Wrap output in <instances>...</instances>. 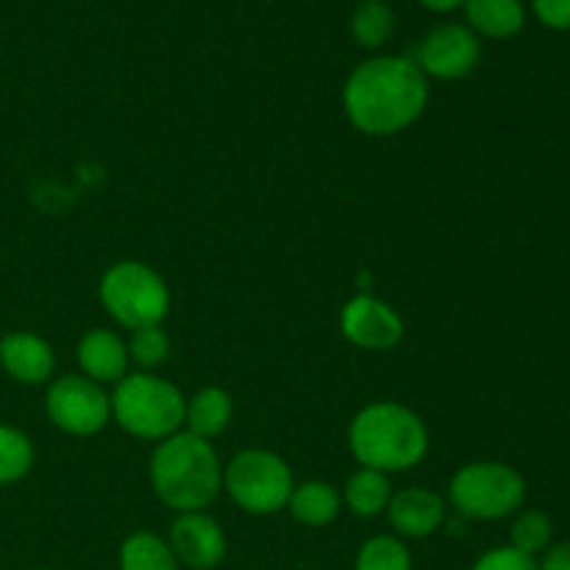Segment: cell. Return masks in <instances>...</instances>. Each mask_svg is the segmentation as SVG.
<instances>
[{"mask_svg": "<svg viewBox=\"0 0 570 570\" xmlns=\"http://www.w3.org/2000/svg\"><path fill=\"white\" fill-rule=\"evenodd\" d=\"M0 365L14 382L42 384L53 376L56 356L48 340L33 332H11L0 340Z\"/></svg>", "mask_w": 570, "mask_h": 570, "instance_id": "obj_13", "label": "cell"}, {"mask_svg": "<svg viewBox=\"0 0 570 570\" xmlns=\"http://www.w3.org/2000/svg\"><path fill=\"white\" fill-rule=\"evenodd\" d=\"M293 488V471L273 451H239L223 465V490L248 515H276L287 510Z\"/></svg>", "mask_w": 570, "mask_h": 570, "instance_id": "obj_7", "label": "cell"}, {"mask_svg": "<svg viewBox=\"0 0 570 570\" xmlns=\"http://www.w3.org/2000/svg\"><path fill=\"white\" fill-rule=\"evenodd\" d=\"M178 566L189 570H212L226 560V532L206 512H178L167 534Z\"/></svg>", "mask_w": 570, "mask_h": 570, "instance_id": "obj_11", "label": "cell"}, {"mask_svg": "<svg viewBox=\"0 0 570 570\" xmlns=\"http://www.w3.org/2000/svg\"><path fill=\"white\" fill-rule=\"evenodd\" d=\"M426 104L429 78L410 56H373L345 78V115L367 137L404 131L426 111Z\"/></svg>", "mask_w": 570, "mask_h": 570, "instance_id": "obj_1", "label": "cell"}, {"mask_svg": "<svg viewBox=\"0 0 570 570\" xmlns=\"http://www.w3.org/2000/svg\"><path fill=\"white\" fill-rule=\"evenodd\" d=\"M167 356H170V337H167L161 326L137 328L131 340H128V360L142 367L145 373L165 365Z\"/></svg>", "mask_w": 570, "mask_h": 570, "instance_id": "obj_24", "label": "cell"}, {"mask_svg": "<svg viewBox=\"0 0 570 570\" xmlns=\"http://www.w3.org/2000/svg\"><path fill=\"white\" fill-rule=\"evenodd\" d=\"M348 449L362 468L404 473L421 465L429 451V429L415 410L395 401H376L356 412Z\"/></svg>", "mask_w": 570, "mask_h": 570, "instance_id": "obj_3", "label": "cell"}, {"mask_svg": "<svg viewBox=\"0 0 570 570\" xmlns=\"http://www.w3.org/2000/svg\"><path fill=\"white\" fill-rule=\"evenodd\" d=\"M340 510H343V495L321 479H309V482L295 484L289 493L287 512L301 523V527L321 529L337 521Z\"/></svg>", "mask_w": 570, "mask_h": 570, "instance_id": "obj_16", "label": "cell"}, {"mask_svg": "<svg viewBox=\"0 0 570 570\" xmlns=\"http://www.w3.org/2000/svg\"><path fill=\"white\" fill-rule=\"evenodd\" d=\"M340 332L356 348L390 351L404 337V321L387 301L376 295H356L340 312Z\"/></svg>", "mask_w": 570, "mask_h": 570, "instance_id": "obj_10", "label": "cell"}, {"mask_svg": "<svg viewBox=\"0 0 570 570\" xmlns=\"http://www.w3.org/2000/svg\"><path fill=\"white\" fill-rule=\"evenodd\" d=\"M31 570H45V568H31Z\"/></svg>", "mask_w": 570, "mask_h": 570, "instance_id": "obj_29", "label": "cell"}, {"mask_svg": "<svg viewBox=\"0 0 570 570\" xmlns=\"http://www.w3.org/2000/svg\"><path fill=\"white\" fill-rule=\"evenodd\" d=\"M351 37L367 50H379L390 42L395 31V14L384 0H362L351 14Z\"/></svg>", "mask_w": 570, "mask_h": 570, "instance_id": "obj_20", "label": "cell"}, {"mask_svg": "<svg viewBox=\"0 0 570 570\" xmlns=\"http://www.w3.org/2000/svg\"><path fill=\"white\" fill-rule=\"evenodd\" d=\"M148 473L156 499L176 512H204L223 490V465L215 445L189 432L161 440Z\"/></svg>", "mask_w": 570, "mask_h": 570, "instance_id": "obj_2", "label": "cell"}, {"mask_svg": "<svg viewBox=\"0 0 570 570\" xmlns=\"http://www.w3.org/2000/svg\"><path fill=\"white\" fill-rule=\"evenodd\" d=\"M462 9H465L468 28L476 37L512 39L527 22V9L521 0H465Z\"/></svg>", "mask_w": 570, "mask_h": 570, "instance_id": "obj_15", "label": "cell"}, {"mask_svg": "<svg viewBox=\"0 0 570 570\" xmlns=\"http://www.w3.org/2000/svg\"><path fill=\"white\" fill-rule=\"evenodd\" d=\"M527 499V482L504 462H471L449 482V501L468 521H501L515 515Z\"/></svg>", "mask_w": 570, "mask_h": 570, "instance_id": "obj_6", "label": "cell"}, {"mask_svg": "<svg viewBox=\"0 0 570 570\" xmlns=\"http://www.w3.org/2000/svg\"><path fill=\"white\" fill-rule=\"evenodd\" d=\"M76 360L83 376L98 384H117L128 376V343L109 328H92L78 340Z\"/></svg>", "mask_w": 570, "mask_h": 570, "instance_id": "obj_14", "label": "cell"}, {"mask_svg": "<svg viewBox=\"0 0 570 570\" xmlns=\"http://www.w3.org/2000/svg\"><path fill=\"white\" fill-rule=\"evenodd\" d=\"M482 59V42L476 33L460 22H445L432 28L421 39L415 53V65L423 76L440 78V81H460L471 76Z\"/></svg>", "mask_w": 570, "mask_h": 570, "instance_id": "obj_9", "label": "cell"}, {"mask_svg": "<svg viewBox=\"0 0 570 570\" xmlns=\"http://www.w3.org/2000/svg\"><path fill=\"white\" fill-rule=\"evenodd\" d=\"M551 538H554V527H551V518L540 510H527L515 518L510 529L512 549H518L521 554L538 557L543 554L551 546Z\"/></svg>", "mask_w": 570, "mask_h": 570, "instance_id": "obj_23", "label": "cell"}, {"mask_svg": "<svg viewBox=\"0 0 570 570\" xmlns=\"http://www.w3.org/2000/svg\"><path fill=\"white\" fill-rule=\"evenodd\" d=\"M471 570H540V566L534 557L521 554L512 546H499V549L484 551Z\"/></svg>", "mask_w": 570, "mask_h": 570, "instance_id": "obj_25", "label": "cell"}, {"mask_svg": "<svg viewBox=\"0 0 570 570\" xmlns=\"http://www.w3.org/2000/svg\"><path fill=\"white\" fill-rule=\"evenodd\" d=\"M45 412L65 434L92 438L111 421V401L98 382L83 373H67L48 387Z\"/></svg>", "mask_w": 570, "mask_h": 570, "instance_id": "obj_8", "label": "cell"}, {"mask_svg": "<svg viewBox=\"0 0 570 570\" xmlns=\"http://www.w3.org/2000/svg\"><path fill=\"white\" fill-rule=\"evenodd\" d=\"M33 465V445L20 429L0 423V488L20 482Z\"/></svg>", "mask_w": 570, "mask_h": 570, "instance_id": "obj_22", "label": "cell"}, {"mask_svg": "<svg viewBox=\"0 0 570 570\" xmlns=\"http://www.w3.org/2000/svg\"><path fill=\"white\" fill-rule=\"evenodd\" d=\"M356 570H412V554L395 534H376L356 551Z\"/></svg>", "mask_w": 570, "mask_h": 570, "instance_id": "obj_21", "label": "cell"}, {"mask_svg": "<svg viewBox=\"0 0 570 570\" xmlns=\"http://www.w3.org/2000/svg\"><path fill=\"white\" fill-rule=\"evenodd\" d=\"M111 401V417L122 432L139 440H161L178 434L184 426V410L187 399L181 390L167 379L154 376V373H128L115 384Z\"/></svg>", "mask_w": 570, "mask_h": 570, "instance_id": "obj_4", "label": "cell"}, {"mask_svg": "<svg viewBox=\"0 0 570 570\" xmlns=\"http://www.w3.org/2000/svg\"><path fill=\"white\" fill-rule=\"evenodd\" d=\"M540 570H570V543L549 546L543 551V562H538Z\"/></svg>", "mask_w": 570, "mask_h": 570, "instance_id": "obj_27", "label": "cell"}, {"mask_svg": "<svg viewBox=\"0 0 570 570\" xmlns=\"http://www.w3.org/2000/svg\"><path fill=\"white\" fill-rule=\"evenodd\" d=\"M417 3H421L423 9L440 11V14H445V11L462 9V3H465V0H417Z\"/></svg>", "mask_w": 570, "mask_h": 570, "instance_id": "obj_28", "label": "cell"}, {"mask_svg": "<svg viewBox=\"0 0 570 570\" xmlns=\"http://www.w3.org/2000/svg\"><path fill=\"white\" fill-rule=\"evenodd\" d=\"M100 304L120 326L150 328L161 326L170 312V289L165 278L145 262H117L100 278Z\"/></svg>", "mask_w": 570, "mask_h": 570, "instance_id": "obj_5", "label": "cell"}, {"mask_svg": "<svg viewBox=\"0 0 570 570\" xmlns=\"http://www.w3.org/2000/svg\"><path fill=\"white\" fill-rule=\"evenodd\" d=\"M390 499H393V488H390L387 473L371 471V468H360L354 476H348L343 490V504L360 518L382 515Z\"/></svg>", "mask_w": 570, "mask_h": 570, "instance_id": "obj_18", "label": "cell"}, {"mask_svg": "<svg viewBox=\"0 0 570 570\" xmlns=\"http://www.w3.org/2000/svg\"><path fill=\"white\" fill-rule=\"evenodd\" d=\"M120 570H178L176 554L170 543L154 532H134L122 540L117 554Z\"/></svg>", "mask_w": 570, "mask_h": 570, "instance_id": "obj_19", "label": "cell"}, {"mask_svg": "<svg viewBox=\"0 0 570 570\" xmlns=\"http://www.w3.org/2000/svg\"><path fill=\"white\" fill-rule=\"evenodd\" d=\"M384 515L395 538L426 540L445 523V501L429 488H404L393 493Z\"/></svg>", "mask_w": 570, "mask_h": 570, "instance_id": "obj_12", "label": "cell"}, {"mask_svg": "<svg viewBox=\"0 0 570 570\" xmlns=\"http://www.w3.org/2000/svg\"><path fill=\"white\" fill-rule=\"evenodd\" d=\"M532 11L551 31H568L570 28V0H532Z\"/></svg>", "mask_w": 570, "mask_h": 570, "instance_id": "obj_26", "label": "cell"}, {"mask_svg": "<svg viewBox=\"0 0 570 570\" xmlns=\"http://www.w3.org/2000/svg\"><path fill=\"white\" fill-rule=\"evenodd\" d=\"M234 417V401L223 387H204L187 401L184 410V426L189 434L200 440L220 438Z\"/></svg>", "mask_w": 570, "mask_h": 570, "instance_id": "obj_17", "label": "cell"}]
</instances>
